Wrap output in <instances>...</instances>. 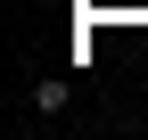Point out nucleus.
I'll list each match as a JSON object with an SVG mask.
<instances>
[{
    "mask_svg": "<svg viewBox=\"0 0 148 140\" xmlns=\"http://www.w3.org/2000/svg\"><path fill=\"white\" fill-rule=\"evenodd\" d=\"M66 107H74V74H41L25 91V115H66Z\"/></svg>",
    "mask_w": 148,
    "mask_h": 140,
    "instance_id": "f257e3e1",
    "label": "nucleus"
}]
</instances>
